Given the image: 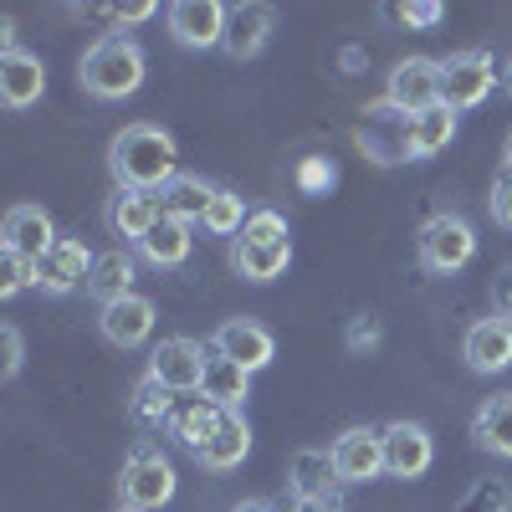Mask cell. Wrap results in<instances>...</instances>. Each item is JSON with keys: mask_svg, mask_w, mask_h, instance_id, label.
Wrapping results in <instances>:
<instances>
[{"mask_svg": "<svg viewBox=\"0 0 512 512\" xmlns=\"http://www.w3.org/2000/svg\"><path fill=\"white\" fill-rule=\"evenodd\" d=\"M221 405H210L200 390H190V395H180L175 400V415H169V436H175V441H185L190 451H200L205 441H210V431H216V425H221Z\"/></svg>", "mask_w": 512, "mask_h": 512, "instance_id": "22", "label": "cell"}, {"mask_svg": "<svg viewBox=\"0 0 512 512\" xmlns=\"http://www.w3.org/2000/svg\"><path fill=\"white\" fill-rule=\"evenodd\" d=\"M175 159H180L175 139H169L159 123H128L108 149L118 190H149V195H159L169 180H175Z\"/></svg>", "mask_w": 512, "mask_h": 512, "instance_id": "1", "label": "cell"}, {"mask_svg": "<svg viewBox=\"0 0 512 512\" xmlns=\"http://www.w3.org/2000/svg\"><path fill=\"white\" fill-rule=\"evenodd\" d=\"M139 251H144V262H154V267H185V262H190V226L175 221V216H164V221L139 241Z\"/></svg>", "mask_w": 512, "mask_h": 512, "instance_id": "27", "label": "cell"}, {"mask_svg": "<svg viewBox=\"0 0 512 512\" xmlns=\"http://www.w3.org/2000/svg\"><path fill=\"white\" fill-rule=\"evenodd\" d=\"M200 395H205L210 405H221V410H241L246 395H251V369H241V364H231V359H221V354H210L205 379H200Z\"/></svg>", "mask_w": 512, "mask_h": 512, "instance_id": "23", "label": "cell"}, {"mask_svg": "<svg viewBox=\"0 0 512 512\" xmlns=\"http://www.w3.org/2000/svg\"><path fill=\"white\" fill-rule=\"evenodd\" d=\"M497 313L502 318H512V267L502 272V282H497Z\"/></svg>", "mask_w": 512, "mask_h": 512, "instance_id": "38", "label": "cell"}, {"mask_svg": "<svg viewBox=\"0 0 512 512\" xmlns=\"http://www.w3.org/2000/svg\"><path fill=\"white\" fill-rule=\"evenodd\" d=\"M502 88H507V93H512V62H507V67H502Z\"/></svg>", "mask_w": 512, "mask_h": 512, "instance_id": "43", "label": "cell"}, {"mask_svg": "<svg viewBox=\"0 0 512 512\" xmlns=\"http://www.w3.org/2000/svg\"><path fill=\"white\" fill-rule=\"evenodd\" d=\"M333 466H338V482L359 487L374 482L384 472V431H369V425H354L333 441Z\"/></svg>", "mask_w": 512, "mask_h": 512, "instance_id": "7", "label": "cell"}, {"mask_svg": "<svg viewBox=\"0 0 512 512\" xmlns=\"http://www.w3.org/2000/svg\"><path fill=\"white\" fill-rule=\"evenodd\" d=\"M349 344H354V349H374V344H379V318H369V313H364V318H354Z\"/></svg>", "mask_w": 512, "mask_h": 512, "instance_id": "35", "label": "cell"}, {"mask_svg": "<svg viewBox=\"0 0 512 512\" xmlns=\"http://www.w3.org/2000/svg\"><path fill=\"white\" fill-rule=\"evenodd\" d=\"M441 103V62L431 57H405L395 72H390V108L400 113H425Z\"/></svg>", "mask_w": 512, "mask_h": 512, "instance_id": "8", "label": "cell"}, {"mask_svg": "<svg viewBox=\"0 0 512 512\" xmlns=\"http://www.w3.org/2000/svg\"><path fill=\"white\" fill-rule=\"evenodd\" d=\"M292 512H338V507H333V502H297Z\"/></svg>", "mask_w": 512, "mask_h": 512, "instance_id": "40", "label": "cell"}, {"mask_svg": "<svg viewBox=\"0 0 512 512\" xmlns=\"http://www.w3.org/2000/svg\"><path fill=\"white\" fill-rule=\"evenodd\" d=\"M123 512H134V507H123Z\"/></svg>", "mask_w": 512, "mask_h": 512, "instance_id": "44", "label": "cell"}, {"mask_svg": "<svg viewBox=\"0 0 512 512\" xmlns=\"http://www.w3.org/2000/svg\"><path fill=\"white\" fill-rule=\"evenodd\" d=\"M246 221H251V216H246L241 195L216 190V200H210V210H205V231H210V236H241V226H246Z\"/></svg>", "mask_w": 512, "mask_h": 512, "instance_id": "30", "label": "cell"}, {"mask_svg": "<svg viewBox=\"0 0 512 512\" xmlns=\"http://www.w3.org/2000/svg\"><path fill=\"white\" fill-rule=\"evenodd\" d=\"M246 451H251V431H246V420H241L236 410H226V415H221V425L210 431V441L195 451V461L205 466V472H236V466L246 461Z\"/></svg>", "mask_w": 512, "mask_h": 512, "instance_id": "20", "label": "cell"}, {"mask_svg": "<svg viewBox=\"0 0 512 512\" xmlns=\"http://www.w3.org/2000/svg\"><path fill=\"white\" fill-rule=\"evenodd\" d=\"M492 77H497V67H492L487 52H456V57H446L441 62V103L456 108V113L487 103Z\"/></svg>", "mask_w": 512, "mask_h": 512, "instance_id": "5", "label": "cell"}, {"mask_svg": "<svg viewBox=\"0 0 512 512\" xmlns=\"http://www.w3.org/2000/svg\"><path fill=\"white\" fill-rule=\"evenodd\" d=\"M466 364H472L477 374H502L512 364V318H482L466 328V344H461Z\"/></svg>", "mask_w": 512, "mask_h": 512, "instance_id": "13", "label": "cell"}, {"mask_svg": "<svg viewBox=\"0 0 512 512\" xmlns=\"http://www.w3.org/2000/svg\"><path fill=\"white\" fill-rule=\"evenodd\" d=\"M472 256H477V236L461 216H431L420 226V262L431 272L451 277V272H461L466 262H472Z\"/></svg>", "mask_w": 512, "mask_h": 512, "instance_id": "4", "label": "cell"}, {"mask_svg": "<svg viewBox=\"0 0 512 512\" xmlns=\"http://www.w3.org/2000/svg\"><path fill=\"white\" fill-rule=\"evenodd\" d=\"M88 292L98 297L103 308L118 303V297H128V292H134V256H128L123 246L98 251L93 256V272H88Z\"/></svg>", "mask_w": 512, "mask_h": 512, "instance_id": "24", "label": "cell"}, {"mask_svg": "<svg viewBox=\"0 0 512 512\" xmlns=\"http://www.w3.org/2000/svg\"><path fill=\"white\" fill-rule=\"evenodd\" d=\"M472 441H477L482 451H497V456L512 461V395L482 400V410H477V420H472Z\"/></svg>", "mask_w": 512, "mask_h": 512, "instance_id": "26", "label": "cell"}, {"mask_svg": "<svg viewBox=\"0 0 512 512\" xmlns=\"http://www.w3.org/2000/svg\"><path fill=\"white\" fill-rule=\"evenodd\" d=\"M108 16H113V21H123V26H134V21H149V16H154V6H149V0H134V6H113Z\"/></svg>", "mask_w": 512, "mask_h": 512, "instance_id": "36", "label": "cell"}, {"mask_svg": "<svg viewBox=\"0 0 512 512\" xmlns=\"http://www.w3.org/2000/svg\"><path fill=\"white\" fill-rule=\"evenodd\" d=\"M77 82H82L93 98H108V103L139 93V82H144V52H139V41H128V36H118V31L98 36L93 47L82 52Z\"/></svg>", "mask_w": 512, "mask_h": 512, "instance_id": "2", "label": "cell"}, {"mask_svg": "<svg viewBox=\"0 0 512 512\" xmlns=\"http://www.w3.org/2000/svg\"><path fill=\"white\" fill-rule=\"evenodd\" d=\"M502 175H512V134H507V144H502Z\"/></svg>", "mask_w": 512, "mask_h": 512, "instance_id": "41", "label": "cell"}, {"mask_svg": "<svg viewBox=\"0 0 512 512\" xmlns=\"http://www.w3.org/2000/svg\"><path fill=\"white\" fill-rule=\"evenodd\" d=\"M333 482H338L333 451H297L292 456V492H297V502H333Z\"/></svg>", "mask_w": 512, "mask_h": 512, "instance_id": "25", "label": "cell"}, {"mask_svg": "<svg viewBox=\"0 0 512 512\" xmlns=\"http://www.w3.org/2000/svg\"><path fill=\"white\" fill-rule=\"evenodd\" d=\"M159 221H164V200L149 195V190H118L113 205H108V226H113V236L134 241V246H139Z\"/></svg>", "mask_w": 512, "mask_h": 512, "instance_id": "17", "label": "cell"}, {"mask_svg": "<svg viewBox=\"0 0 512 512\" xmlns=\"http://www.w3.org/2000/svg\"><path fill=\"white\" fill-rule=\"evenodd\" d=\"M47 93V67L31 52H0V103L11 113H26Z\"/></svg>", "mask_w": 512, "mask_h": 512, "instance_id": "12", "label": "cell"}, {"mask_svg": "<svg viewBox=\"0 0 512 512\" xmlns=\"http://www.w3.org/2000/svg\"><path fill=\"white\" fill-rule=\"evenodd\" d=\"M451 134H456V108L436 103V108H425V113L405 118L400 149H405L410 159H431V154H441V149L451 144Z\"/></svg>", "mask_w": 512, "mask_h": 512, "instance_id": "19", "label": "cell"}, {"mask_svg": "<svg viewBox=\"0 0 512 512\" xmlns=\"http://www.w3.org/2000/svg\"><path fill=\"white\" fill-rule=\"evenodd\" d=\"M205 349L195 344V338H164V344L154 349L149 359V379H159L164 390H175V395H190L200 390V379H205Z\"/></svg>", "mask_w": 512, "mask_h": 512, "instance_id": "6", "label": "cell"}, {"mask_svg": "<svg viewBox=\"0 0 512 512\" xmlns=\"http://www.w3.org/2000/svg\"><path fill=\"white\" fill-rule=\"evenodd\" d=\"M31 282H41V277H36V262H31V256L6 251V262H0V297H16V292H26Z\"/></svg>", "mask_w": 512, "mask_h": 512, "instance_id": "31", "label": "cell"}, {"mask_svg": "<svg viewBox=\"0 0 512 512\" xmlns=\"http://www.w3.org/2000/svg\"><path fill=\"white\" fill-rule=\"evenodd\" d=\"M52 241H57V231H52V221H47V210H41V205L6 210V226H0V246H6V251L41 262V256L52 251Z\"/></svg>", "mask_w": 512, "mask_h": 512, "instance_id": "15", "label": "cell"}, {"mask_svg": "<svg viewBox=\"0 0 512 512\" xmlns=\"http://www.w3.org/2000/svg\"><path fill=\"white\" fill-rule=\"evenodd\" d=\"M216 354L256 374V369H267V364H272L277 344H272V333H267L262 323H251V318H231V323L216 333Z\"/></svg>", "mask_w": 512, "mask_h": 512, "instance_id": "14", "label": "cell"}, {"mask_svg": "<svg viewBox=\"0 0 512 512\" xmlns=\"http://www.w3.org/2000/svg\"><path fill=\"white\" fill-rule=\"evenodd\" d=\"M0 344H6V379H16V369H21V333L6 328V333H0Z\"/></svg>", "mask_w": 512, "mask_h": 512, "instance_id": "37", "label": "cell"}, {"mask_svg": "<svg viewBox=\"0 0 512 512\" xmlns=\"http://www.w3.org/2000/svg\"><path fill=\"white\" fill-rule=\"evenodd\" d=\"M431 431L415 420H395L390 431H384V472L400 477V482H415L431 472Z\"/></svg>", "mask_w": 512, "mask_h": 512, "instance_id": "9", "label": "cell"}, {"mask_svg": "<svg viewBox=\"0 0 512 512\" xmlns=\"http://www.w3.org/2000/svg\"><path fill=\"white\" fill-rule=\"evenodd\" d=\"M226 21L231 11L221 0H180V6H169V31H175L180 47H221L226 41Z\"/></svg>", "mask_w": 512, "mask_h": 512, "instance_id": "10", "label": "cell"}, {"mask_svg": "<svg viewBox=\"0 0 512 512\" xmlns=\"http://www.w3.org/2000/svg\"><path fill=\"white\" fill-rule=\"evenodd\" d=\"M492 221H497L502 231H512V175H502V180L492 185Z\"/></svg>", "mask_w": 512, "mask_h": 512, "instance_id": "34", "label": "cell"}, {"mask_svg": "<svg viewBox=\"0 0 512 512\" xmlns=\"http://www.w3.org/2000/svg\"><path fill=\"white\" fill-rule=\"evenodd\" d=\"M405 21H420V26H431V21H441V6H410V11H405Z\"/></svg>", "mask_w": 512, "mask_h": 512, "instance_id": "39", "label": "cell"}, {"mask_svg": "<svg viewBox=\"0 0 512 512\" xmlns=\"http://www.w3.org/2000/svg\"><path fill=\"white\" fill-rule=\"evenodd\" d=\"M236 512H272V507H267V502H241Z\"/></svg>", "mask_w": 512, "mask_h": 512, "instance_id": "42", "label": "cell"}, {"mask_svg": "<svg viewBox=\"0 0 512 512\" xmlns=\"http://www.w3.org/2000/svg\"><path fill=\"white\" fill-rule=\"evenodd\" d=\"M241 236H251V241H287V221L277 216V210H251V221L241 226Z\"/></svg>", "mask_w": 512, "mask_h": 512, "instance_id": "32", "label": "cell"}, {"mask_svg": "<svg viewBox=\"0 0 512 512\" xmlns=\"http://www.w3.org/2000/svg\"><path fill=\"white\" fill-rule=\"evenodd\" d=\"M159 200H164V216H175V221H205V210H210V200H216V190H210L205 180H195V175H175L164 190H159Z\"/></svg>", "mask_w": 512, "mask_h": 512, "instance_id": "28", "label": "cell"}, {"mask_svg": "<svg viewBox=\"0 0 512 512\" xmlns=\"http://www.w3.org/2000/svg\"><path fill=\"white\" fill-rule=\"evenodd\" d=\"M272 26H277V16H272V6H262V0L231 6V21H226V41H221V47H226L236 62H246V57H256V52L267 47Z\"/></svg>", "mask_w": 512, "mask_h": 512, "instance_id": "18", "label": "cell"}, {"mask_svg": "<svg viewBox=\"0 0 512 512\" xmlns=\"http://www.w3.org/2000/svg\"><path fill=\"white\" fill-rule=\"evenodd\" d=\"M461 512H507V492H502L497 482H482L472 497L461 502Z\"/></svg>", "mask_w": 512, "mask_h": 512, "instance_id": "33", "label": "cell"}, {"mask_svg": "<svg viewBox=\"0 0 512 512\" xmlns=\"http://www.w3.org/2000/svg\"><path fill=\"white\" fill-rule=\"evenodd\" d=\"M175 390H164V384L159 379H144L139 384V390H134V415L144 420V425H164V431H169V415H175Z\"/></svg>", "mask_w": 512, "mask_h": 512, "instance_id": "29", "label": "cell"}, {"mask_svg": "<svg viewBox=\"0 0 512 512\" xmlns=\"http://www.w3.org/2000/svg\"><path fill=\"white\" fill-rule=\"evenodd\" d=\"M88 272H93V251L82 246V236H57L52 251L36 262V277H41L36 287H47L52 297H67L77 282L88 287Z\"/></svg>", "mask_w": 512, "mask_h": 512, "instance_id": "11", "label": "cell"}, {"mask_svg": "<svg viewBox=\"0 0 512 512\" xmlns=\"http://www.w3.org/2000/svg\"><path fill=\"white\" fill-rule=\"evenodd\" d=\"M118 497L123 507H134V512H154L164 507L169 497H175V466H169V456L159 446H134L123 461V472H118Z\"/></svg>", "mask_w": 512, "mask_h": 512, "instance_id": "3", "label": "cell"}, {"mask_svg": "<svg viewBox=\"0 0 512 512\" xmlns=\"http://www.w3.org/2000/svg\"><path fill=\"white\" fill-rule=\"evenodd\" d=\"M98 323H103V338H108V344L139 349L144 338L154 333V303H149V297H139V292H128V297H118V303L103 308Z\"/></svg>", "mask_w": 512, "mask_h": 512, "instance_id": "16", "label": "cell"}, {"mask_svg": "<svg viewBox=\"0 0 512 512\" xmlns=\"http://www.w3.org/2000/svg\"><path fill=\"white\" fill-rule=\"evenodd\" d=\"M231 262L246 282H277L292 262V241H251V236H236V251Z\"/></svg>", "mask_w": 512, "mask_h": 512, "instance_id": "21", "label": "cell"}]
</instances>
